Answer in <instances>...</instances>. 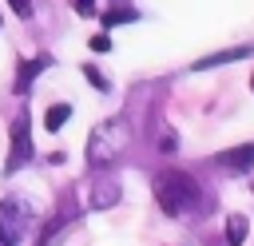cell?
Masks as SVG:
<instances>
[{
  "label": "cell",
  "instance_id": "cell-1",
  "mask_svg": "<svg viewBox=\"0 0 254 246\" xmlns=\"http://www.w3.org/2000/svg\"><path fill=\"white\" fill-rule=\"evenodd\" d=\"M155 198H159L163 214H171V218H187V214H198L206 206L202 186L187 171H163L155 179Z\"/></svg>",
  "mask_w": 254,
  "mask_h": 246
},
{
  "label": "cell",
  "instance_id": "cell-2",
  "mask_svg": "<svg viewBox=\"0 0 254 246\" xmlns=\"http://www.w3.org/2000/svg\"><path fill=\"white\" fill-rule=\"evenodd\" d=\"M127 143H131L127 119H107V123H99L87 135V163L91 167H107V163H115L127 151Z\"/></svg>",
  "mask_w": 254,
  "mask_h": 246
},
{
  "label": "cell",
  "instance_id": "cell-3",
  "mask_svg": "<svg viewBox=\"0 0 254 246\" xmlns=\"http://www.w3.org/2000/svg\"><path fill=\"white\" fill-rule=\"evenodd\" d=\"M28 202L20 198V194H8L4 202H0V246H16L20 238H24V230H28Z\"/></svg>",
  "mask_w": 254,
  "mask_h": 246
},
{
  "label": "cell",
  "instance_id": "cell-4",
  "mask_svg": "<svg viewBox=\"0 0 254 246\" xmlns=\"http://www.w3.org/2000/svg\"><path fill=\"white\" fill-rule=\"evenodd\" d=\"M28 159H32V131H28V115L20 111V115L12 119V151H8V163H4V171L12 175V171H20Z\"/></svg>",
  "mask_w": 254,
  "mask_h": 246
},
{
  "label": "cell",
  "instance_id": "cell-5",
  "mask_svg": "<svg viewBox=\"0 0 254 246\" xmlns=\"http://www.w3.org/2000/svg\"><path fill=\"white\" fill-rule=\"evenodd\" d=\"M44 67H48V56H36V60H24V63H20V71H16V83H12V87H16V95H24V91L32 87V79H36V75H40Z\"/></svg>",
  "mask_w": 254,
  "mask_h": 246
},
{
  "label": "cell",
  "instance_id": "cell-6",
  "mask_svg": "<svg viewBox=\"0 0 254 246\" xmlns=\"http://www.w3.org/2000/svg\"><path fill=\"white\" fill-rule=\"evenodd\" d=\"M218 163H222V167H230V171H250V167H254V143L234 147V151H222V155H218Z\"/></svg>",
  "mask_w": 254,
  "mask_h": 246
},
{
  "label": "cell",
  "instance_id": "cell-7",
  "mask_svg": "<svg viewBox=\"0 0 254 246\" xmlns=\"http://www.w3.org/2000/svg\"><path fill=\"white\" fill-rule=\"evenodd\" d=\"M246 230H250L246 214H230V218H226V242H230V246H242V242H246Z\"/></svg>",
  "mask_w": 254,
  "mask_h": 246
},
{
  "label": "cell",
  "instance_id": "cell-8",
  "mask_svg": "<svg viewBox=\"0 0 254 246\" xmlns=\"http://www.w3.org/2000/svg\"><path fill=\"white\" fill-rule=\"evenodd\" d=\"M242 56H250V48H226V52H218V56L198 60L194 67H218V63H230V60H242Z\"/></svg>",
  "mask_w": 254,
  "mask_h": 246
},
{
  "label": "cell",
  "instance_id": "cell-9",
  "mask_svg": "<svg viewBox=\"0 0 254 246\" xmlns=\"http://www.w3.org/2000/svg\"><path fill=\"white\" fill-rule=\"evenodd\" d=\"M67 119H71V107H67V103H52L48 115H44V127H48V131H60Z\"/></svg>",
  "mask_w": 254,
  "mask_h": 246
},
{
  "label": "cell",
  "instance_id": "cell-10",
  "mask_svg": "<svg viewBox=\"0 0 254 246\" xmlns=\"http://www.w3.org/2000/svg\"><path fill=\"white\" fill-rule=\"evenodd\" d=\"M135 16H139L135 8H111V12H103V24H107V28H111V24H131Z\"/></svg>",
  "mask_w": 254,
  "mask_h": 246
},
{
  "label": "cell",
  "instance_id": "cell-11",
  "mask_svg": "<svg viewBox=\"0 0 254 246\" xmlns=\"http://www.w3.org/2000/svg\"><path fill=\"white\" fill-rule=\"evenodd\" d=\"M8 4H12V12H16L20 20H28V16H32V8H36V0H8Z\"/></svg>",
  "mask_w": 254,
  "mask_h": 246
},
{
  "label": "cell",
  "instance_id": "cell-12",
  "mask_svg": "<svg viewBox=\"0 0 254 246\" xmlns=\"http://www.w3.org/2000/svg\"><path fill=\"white\" fill-rule=\"evenodd\" d=\"M83 75H87V83H95L99 91H107V79H103V75H99L95 67H83Z\"/></svg>",
  "mask_w": 254,
  "mask_h": 246
},
{
  "label": "cell",
  "instance_id": "cell-13",
  "mask_svg": "<svg viewBox=\"0 0 254 246\" xmlns=\"http://www.w3.org/2000/svg\"><path fill=\"white\" fill-rule=\"evenodd\" d=\"M107 48H111L107 36H91V52H107Z\"/></svg>",
  "mask_w": 254,
  "mask_h": 246
},
{
  "label": "cell",
  "instance_id": "cell-14",
  "mask_svg": "<svg viewBox=\"0 0 254 246\" xmlns=\"http://www.w3.org/2000/svg\"><path fill=\"white\" fill-rule=\"evenodd\" d=\"M75 12H79V16H91V12H95V0H75Z\"/></svg>",
  "mask_w": 254,
  "mask_h": 246
},
{
  "label": "cell",
  "instance_id": "cell-15",
  "mask_svg": "<svg viewBox=\"0 0 254 246\" xmlns=\"http://www.w3.org/2000/svg\"><path fill=\"white\" fill-rule=\"evenodd\" d=\"M250 87H254V75H250Z\"/></svg>",
  "mask_w": 254,
  "mask_h": 246
}]
</instances>
